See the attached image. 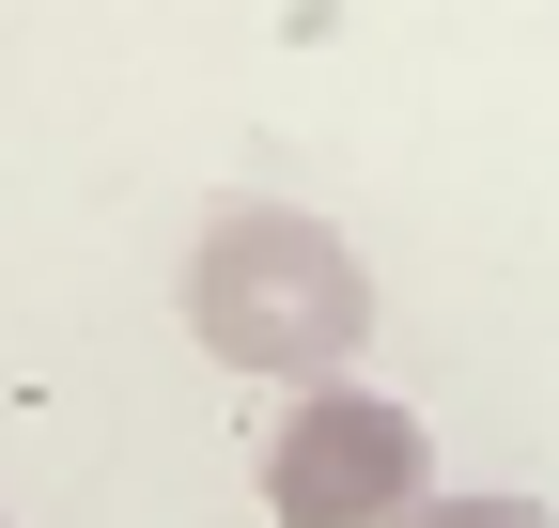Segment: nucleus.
<instances>
[{
	"label": "nucleus",
	"mask_w": 559,
	"mask_h": 528,
	"mask_svg": "<svg viewBox=\"0 0 559 528\" xmlns=\"http://www.w3.org/2000/svg\"><path fill=\"white\" fill-rule=\"evenodd\" d=\"M187 343L218 373H264V388H326L342 358L373 343V264L342 218L311 203H218L187 233Z\"/></svg>",
	"instance_id": "1"
},
{
	"label": "nucleus",
	"mask_w": 559,
	"mask_h": 528,
	"mask_svg": "<svg viewBox=\"0 0 559 528\" xmlns=\"http://www.w3.org/2000/svg\"><path fill=\"white\" fill-rule=\"evenodd\" d=\"M419 497H436V435L389 388L326 373V388H296L264 420V513L280 528H404Z\"/></svg>",
	"instance_id": "2"
},
{
	"label": "nucleus",
	"mask_w": 559,
	"mask_h": 528,
	"mask_svg": "<svg viewBox=\"0 0 559 528\" xmlns=\"http://www.w3.org/2000/svg\"><path fill=\"white\" fill-rule=\"evenodd\" d=\"M404 528H559V513H544L528 482H436V497L404 513Z\"/></svg>",
	"instance_id": "3"
},
{
	"label": "nucleus",
	"mask_w": 559,
	"mask_h": 528,
	"mask_svg": "<svg viewBox=\"0 0 559 528\" xmlns=\"http://www.w3.org/2000/svg\"><path fill=\"white\" fill-rule=\"evenodd\" d=\"M0 528H16V513H0Z\"/></svg>",
	"instance_id": "4"
}]
</instances>
